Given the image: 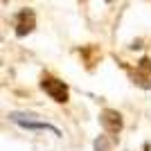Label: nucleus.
<instances>
[{
    "instance_id": "3",
    "label": "nucleus",
    "mask_w": 151,
    "mask_h": 151,
    "mask_svg": "<svg viewBox=\"0 0 151 151\" xmlns=\"http://www.w3.org/2000/svg\"><path fill=\"white\" fill-rule=\"evenodd\" d=\"M101 124H104V129H106L108 133H120L122 131V115L117 113V111L106 108V111L101 113Z\"/></svg>"
},
{
    "instance_id": "2",
    "label": "nucleus",
    "mask_w": 151,
    "mask_h": 151,
    "mask_svg": "<svg viewBox=\"0 0 151 151\" xmlns=\"http://www.w3.org/2000/svg\"><path fill=\"white\" fill-rule=\"evenodd\" d=\"M41 88L50 95L54 101H59V104L68 101V86L63 81H59V79H54V77H43L41 79Z\"/></svg>"
},
{
    "instance_id": "5",
    "label": "nucleus",
    "mask_w": 151,
    "mask_h": 151,
    "mask_svg": "<svg viewBox=\"0 0 151 151\" xmlns=\"http://www.w3.org/2000/svg\"><path fill=\"white\" fill-rule=\"evenodd\" d=\"M34 29V14L32 12H20L18 23H16V36H25Z\"/></svg>"
},
{
    "instance_id": "4",
    "label": "nucleus",
    "mask_w": 151,
    "mask_h": 151,
    "mask_svg": "<svg viewBox=\"0 0 151 151\" xmlns=\"http://www.w3.org/2000/svg\"><path fill=\"white\" fill-rule=\"evenodd\" d=\"M135 81L145 88H151V61L149 59H140L138 63V72H135Z\"/></svg>"
},
{
    "instance_id": "6",
    "label": "nucleus",
    "mask_w": 151,
    "mask_h": 151,
    "mask_svg": "<svg viewBox=\"0 0 151 151\" xmlns=\"http://www.w3.org/2000/svg\"><path fill=\"white\" fill-rule=\"evenodd\" d=\"M93 147H95V151H108V149H111V142H108L104 135H99V138L95 140V145H93Z\"/></svg>"
},
{
    "instance_id": "1",
    "label": "nucleus",
    "mask_w": 151,
    "mask_h": 151,
    "mask_svg": "<svg viewBox=\"0 0 151 151\" xmlns=\"http://www.w3.org/2000/svg\"><path fill=\"white\" fill-rule=\"evenodd\" d=\"M9 120L14 124L23 126V129H29V131H52L54 135H61V131H59L57 126L36 120V115H32V113H9Z\"/></svg>"
},
{
    "instance_id": "7",
    "label": "nucleus",
    "mask_w": 151,
    "mask_h": 151,
    "mask_svg": "<svg viewBox=\"0 0 151 151\" xmlns=\"http://www.w3.org/2000/svg\"><path fill=\"white\" fill-rule=\"evenodd\" d=\"M2 2H7V0H2Z\"/></svg>"
}]
</instances>
